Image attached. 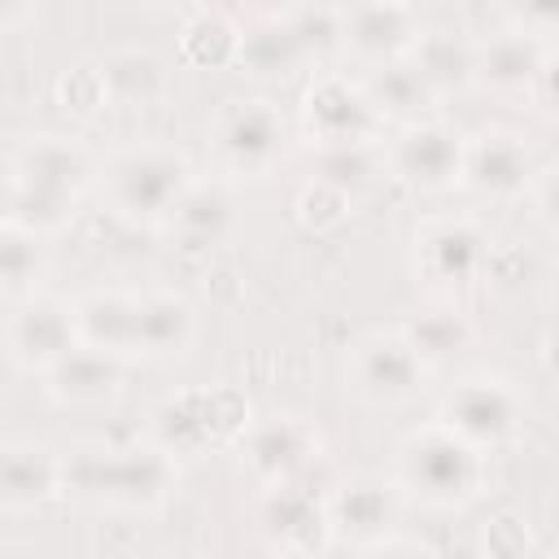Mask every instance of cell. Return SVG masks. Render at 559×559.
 <instances>
[{
  "label": "cell",
  "instance_id": "3",
  "mask_svg": "<svg viewBox=\"0 0 559 559\" xmlns=\"http://www.w3.org/2000/svg\"><path fill=\"white\" fill-rule=\"evenodd\" d=\"M480 450L454 437L445 424L411 432L397 450V485L428 507H463L480 489Z\"/></svg>",
  "mask_w": 559,
  "mask_h": 559
},
{
  "label": "cell",
  "instance_id": "30",
  "mask_svg": "<svg viewBox=\"0 0 559 559\" xmlns=\"http://www.w3.org/2000/svg\"><path fill=\"white\" fill-rule=\"evenodd\" d=\"M179 48H183V61H192V66H227V61H236L240 31L223 13H197L183 26V44Z\"/></svg>",
  "mask_w": 559,
  "mask_h": 559
},
{
  "label": "cell",
  "instance_id": "34",
  "mask_svg": "<svg viewBox=\"0 0 559 559\" xmlns=\"http://www.w3.org/2000/svg\"><path fill=\"white\" fill-rule=\"evenodd\" d=\"M511 17H515V31L524 35H537L550 44L555 26H559V0H507Z\"/></svg>",
  "mask_w": 559,
  "mask_h": 559
},
{
  "label": "cell",
  "instance_id": "15",
  "mask_svg": "<svg viewBox=\"0 0 559 559\" xmlns=\"http://www.w3.org/2000/svg\"><path fill=\"white\" fill-rule=\"evenodd\" d=\"M245 441V463L262 485H280L288 476H297L301 467H310L319 454V432L297 419V415H271L258 424H245L240 432Z\"/></svg>",
  "mask_w": 559,
  "mask_h": 559
},
{
  "label": "cell",
  "instance_id": "31",
  "mask_svg": "<svg viewBox=\"0 0 559 559\" xmlns=\"http://www.w3.org/2000/svg\"><path fill=\"white\" fill-rule=\"evenodd\" d=\"M310 170H314V179L358 192L362 183H371L380 175V162H376L371 144H319L310 157Z\"/></svg>",
  "mask_w": 559,
  "mask_h": 559
},
{
  "label": "cell",
  "instance_id": "1",
  "mask_svg": "<svg viewBox=\"0 0 559 559\" xmlns=\"http://www.w3.org/2000/svg\"><path fill=\"white\" fill-rule=\"evenodd\" d=\"M9 179H13V223H22L35 236H48L74 223L79 197L92 179V162L74 140L35 135L13 153Z\"/></svg>",
  "mask_w": 559,
  "mask_h": 559
},
{
  "label": "cell",
  "instance_id": "29",
  "mask_svg": "<svg viewBox=\"0 0 559 559\" xmlns=\"http://www.w3.org/2000/svg\"><path fill=\"white\" fill-rule=\"evenodd\" d=\"M44 271V245L22 223H0V293L26 297Z\"/></svg>",
  "mask_w": 559,
  "mask_h": 559
},
{
  "label": "cell",
  "instance_id": "19",
  "mask_svg": "<svg viewBox=\"0 0 559 559\" xmlns=\"http://www.w3.org/2000/svg\"><path fill=\"white\" fill-rule=\"evenodd\" d=\"M550 44L524 31H502L485 44H476V66H472V83L511 96V92H533L537 70L546 66Z\"/></svg>",
  "mask_w": 559,
  "mask_h": 559
},
{
  "label": "cell",
  "instance_id": "9",
  "mask_svg": "<svg viewBox=\"0 0 559 559\" xmlns=\"http://www.w3.org/2000/svg\"><path fill=\"white\" fill-rule=\"evenodd\" d=\"M428 367L402 332H371L349 349V384L371 406H402L424 389Z\"/></svg>",
  "mask_w": 559,
  "mask_h": 559
},
{
  "label": "cell",
  "instance_id": "24",
  "mask_svg": "<svg viewBox=\"0 0 559 559\" xmlns=\"http://www.w3.org/2000/svg\"><path fill=\"white\" fill-rule=\"evenodd\" d=\"M397 332H402V341L419 354V362H424V367L454 362V358H459V354H467V349H472V341H476L472 319H467L454 301H432V306L415 310Z\"/></svg>",
  "mask_w": 559,
  "mask_h": 559
},
{
  "label": "cell",
  "instance_id": "4",
  "mask_svg": "<svg viewBox=\"0 0 559 559\" xmlns=\"http://www.w3.org/2000/svg\"><path fill=\"white\" fill-rule=\"evenodd\" d=\"M192 183V166L175 148H131L109 170V205L140 227H162L179 192Z\"/></svg>",
  "mask_w": 559,
  "mask_h": 559
},
{
  "label": "cell",
  "instance_id": "16",
  "mask_svg": "<svg viewBox=\"0 0 559 559\" xmlns=\"http://www.w3.org/2000/svg\"><path fill=\"white\" fill-rule=\"evenodd\" d=\"M397 524V493L380 476H354L328 489V533L371 546Z\"/></svg>",
  "mask_w": 559,
  "mask_h": 559
},
{
  "label": "cell",
  "instance_id": "18",
  "mask_svg": "<svg viewBox=\"0 0 559 559\" xmlns=\"http://www.w3.org/2000/svg\"><path fill=\"white\" fill-rule=\"evenodd\" d=\"M48 397L57 406H74V411H92V406H105L118 397V384H122V358L114 354H100V349H87V345H74L66 358H57L48 371Z\"/></svg>",
  "mask_w": 559,
  "mask_h": 559
},
{
  "label": "cell",
  "instance_id": "35",
  "mask_svg": "<svg viewBox=\"0 0 559 559\" xmlns=\"http://www.w3.org/2000/svg\"><path fill=\"white\" fill-rule=\"evenodd\" d=\"M0 223H13V179H9V166H0Z\"/></svg>",
  "mask_w": 559,
  "mask_h": 559
},
{
  "label": "cell",
  "instance_id": "33",
  "mask_svg": "<svg viewBox=\"0 0 559 559\" xmlns=\"http://www.w3.org/2000/svg\"><path fill=\"white\" fill-rule=\"evenodd\" d=\"M297 205H301V218H306L310 227H328V223H341V218H345L349 192L336 188V183H328V179H310Z\"/></svg>",
  "mask_w": 559,
  "mask_h": 559
},
{
  "label": "cell",
  "instance_id": "7",
  "mask_svg": "<svg viewBox=\"0 0 559 559\" xmlns=\"http://www.w3.org/2000/svg\"><path fill=\"white\" fill-rule=\"evenodd\" d=\"M476 450H498L524 428V397L498 376H467L441 397V419Z\"/></svg>",
  "mask_w": 559,
  "mask_h": 559
},
{
  "label": "cell",
  "instance_id": "17",
  "mask_svg": "<svg viewBox=\"0 0 559 559\" xmlns=\"http://www.w3.org/2000/svg\"><path fill=\"white\" fill-rule=\"evenodd\" d=\"M419 26L411 17L406 4H380V0H358L345 17H341V44L367 61V66H384L411 52Z\"/></svg>",
  "mask_w": 559,
  "mask_h": 559
},
{
  "label": "cell",
  "instance_id": "28",
  "mask_svg": "<svg viewBox=\"0 0 559 559\" xmlns=\"http://www.w3.org/2000/svg\"><path fill=\"white\" fill-rule=\"evenodd\" d=\"M162 61L148 48H122L114 57H105L100 66V87L105 96H114L118 105H144L162 92Z\"/></svg>",
  "mask_w": 559,
  "mask_h": 559
},
{
  "label": "cell",
  "instance_id": "23",
  "mask_svg": "<svg viewBox=\"0 0 559 559\" xmlns=\"http://www.w3.org/2000/svg\"><path fill=\"white\" fill-rule=\"evenodd\" d=\"M135 301L131 293H92L74 301V332L79 345L114 354V358H135Z\"/></svg>",
  "mask_w": 559,
  "mask_h": 559
},
{
  "label": "cell",
  "instance_id": "2",
  "mask_svg": "<svg viewBox=\"0 0 559 559\" xmlns=\"http://www.w3.org/2000/svg\"><path fill=\"white\" fill-rule=\"evenodd\" d=\"M179 467L175 459L153 445H127V450H79L74 459H61V485L122 507V511H153L175 493Z\"/></svg>",
  "mask_w": 559,
  "mask_h": 559
},
{
  "label": "cell",
  "instance_id": "14",
  "mask_svg": "<svg viewBox=\"0 0 559 559\" xmlns=\"http://www.w3.org/2000/svg\"><path fill=\"white\" fill-rule=\"evenodd\" d=\"M306 131L319 144H371V135L380 131V114L371 109L362 83H345V79H319L306 92L301 105Z\"/></svg>",
  "mask_w": 559,
  "mask_h": 559
},
{
  "label": "cell",
  "instance_id": "11",
  "mask_svg": "<svg viewBox=\"0 0 559 559\" xmlns=\"http://www.w3.org/2000/svg\"><path fill=\"white\" fill-rule=\"evenodd\" d=\"M284 118L266 100H231L214 122V148L227 170L262 175L284 157Z\"/></svg>",
  "mask_w": 559,
  "mask_h": 559
},
{
  "label": "cell",
  "instance_id": "21",
  "mask_svg": "<svg viewBox=\"0 0 559 559\" xmlns=\"http://www.w3.org/2000/svg\"><path fill=\"white\" fill-rule=\"evenodd\" d=\"M236 223V201L223 183H188L179 201L166 214V227L179 236L183 249H210L218 245Z\"/></svg>",
  "mask_w": 559,
  "mask_h": 559
},
{
  "label": "cell",
  "instance_id": "5",
  "mask_svg": "<svg viewBox=\"0 0 559 559\" xmlns=\"http://www.w3.org/2000/svg\"><path fill=\"white\" fill-rule=\"evenodd\" d=\"M249 424V406L240 393L231 389H197V393H179V397H166L153 415V437L157 445L179 459H197L205 454L210 445H223L231 437H240Z\"/></svg>",
  "mask_w": 559,
  "mask_h": 559
},
{
  "label": "cell",
  "instance_id": "12",
  "mask_svg": "<svg viewBox=\"0 0 559 559\" xmlns=\"http://www.w3.org/2000/svg\"><path fill=\"white\" fill-rule=\"evenodd\" d=\"M459 179L480 197L511 201L537 183V157L524 144V135L493 127V131H480L476 140H463V175Z\"/></svg>",
  "mask_w": 559,
  "mask_h": 559
},
{
  "label": "cell",
  "instance_id": "6",
  "mask_svg": "<svg viewBox=\"0 0 559 559\" xmlns=\"http://www.w3.org/2000/svg\"><path fill=\"white\" fill-rule=\"evenodd\" d=\"M323 472V459H314L310 467H301L297 476L280 480V485H262V502H258V524L271 537V546L280 550H323L332 542L328 533V480H314Z\"/></svg>",
  "mask_w": 559,
  "mask_h": 559
},
{
  "label": "cell",
  "instance_id": "13",
  "mask_svg": "<svg viewBox=\"0 0 559 559\" xmlns=\"http://www.w3.org/2000/svg\"><path fill=\"white\" fill-rule=\"evenodd\" d=\"M384 162L402 183L419 192H441L463 175V135L445 122H411L389 144Z\"/></svg>",
  "mask_w": 559,
  "mask_h": 559
},
{
  "label": "cell",
  "instance_id": "22",
  "mask_svg": "<svg viewBox=\"0 0 559 559\" xmlns=\"http://www.w3.org/2000/svg\"><path fill=\"white\" fill-rule=\"evenodd\" d=\"M197 336V314L175 293H144L135 301V358H179Z\"/></svg>",
  "mask_w": 559,
  "mask_h": 559
},
{
  "label": "cell",
  "instance_id": "37",
  "mask_svg": "<svg viewBox=\"0 0 559 559\" xmlns=\"http://www.w3.org/2000/svg\"><path fill=\"white\" fill-rule=\"evenodd\" d=\"M148 4H188V0H148Z\"/></svg>",
  "mask_w": 559,
  "mask_h": 559
},
{
  "label": "cell",
  "instance_id": "25",
  "mask_svg": "<svg viewBox=\"0 0 559 559\" xmlns=\"http://www.w3.org/2000/svg\"><path fill=\"white\" fill-rule=\"evenodd\" d=\"M406 57L432 92H459L472 83L476 44H467L459 31H424V35H415Z\"/></svg>",
  "mask_w": 559,
  "mask_h": 559
},
{
  "label": "cell",
  "instance_id": "32",
  "mask_svg": "<svg viewBox=\"0 0 559 559\" xmlns=\"http://www.w3.org/2000/svg\"><path fill=\"white\" fill-rule=\"evenodd\" d=\"M284 22H288V31H293V39H297V48H301L306 61L310 57L323 61L328 52L341 48V13L323 9V4H301V9L284 13Z\"/></svg>",
  "mask_w": 559,
  "mask_h": 559
},
{
  "label": "cell",
  "instance_id": "8",
  "mask_svg": "<svg viewBox=\"0 0 559 559\" xmlns=\"http://www.w3.org/2000/svg\"><path fill=\"white\" fill-rule=\"evenodd\" d=\"M493 249L472 218H437L415 236V271L441 297L463 293L489 275Z\"/></svg>",
  "mask_w": 559,
  "mask_h": 559
},
{
  "label": "cell",
  "instance_id": "27",
  "mask_svg": "<svg viewBox=\"0 0 559 559\" xmlns=\"http://www.w3.org/2000/svg\"><path fill=\"white\" fill-rule=\"evenodd\" d=\"M236 66L249 70L253 79H288L306 66L293 31L284 17L258 22L253 31H240V48H236Z\"/></svg>",
  "mask_w": 559,
  "mask_h": 559
},
{
  "label": "cell",
  "instance_id": "10",
  "mask_svg": "<svg viewBox=\"0 0 559 559\" xmlns=\"http://www.w3.org/2000/svg\"><path fill=\"white\" fill-rule=\"evenodd\" d=\"M4 341H9V358L22 371H39L44 376L57 358H66L79 345L74 306L66 297H52V293H26L17 301V310L9 314Z\"/></svg>",
  "mask_w": 559,
  "mask_h": 559
},
{
  "label": "cell",
  "instance_id": "26",
  "mask_svg": "<svg viewBox=\"0 0 559 559\" xmlns=\"http://www.w3.org/2000/svg\"><path fill=\"white\" fill-rule=\"evenodd\" d=\"M362 92H367V100H371V109H376L380 118H402V122L419 118L424 105L437 96V92L424 83V74L411 66V57L371 66V74L362 79Z\"/></svg>",
  "mask_w": 559,
  "mask_h": 559
},
{
  "label": "cell",
  "instance_id": "36",
  "mask_svg": "<svg viewBox=\"0 0 559 559\" xmlns=\"http://www.w3.org/2000/svg\"><path fill=\"white\" fill-rule=\"evenodd\" d=\"M31 0H0V26H13L22 13H26Z\"/></svg>",
  "mask_w": 559,
  "mask_h": 559
},
{
  "label": "cell",
  "instance_id": "20",
  "mask_svg": "<svg viewBox=\"0 0 559 559\" xmlns=\"http://www.w3.org/2000/svg\"><path fill=\"white\" fill-rule=\"evenodd\" d=\"M61 489V459L39 441L0 445V507L35 511Z\"/></svg>",
  "mask_w": 559,
  "mask_h": 559
}]
</instances>
